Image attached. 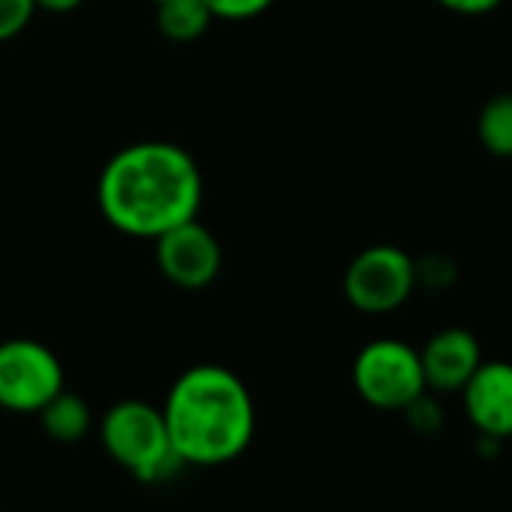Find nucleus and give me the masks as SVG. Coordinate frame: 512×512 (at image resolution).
Returning a JSON list of instances; mask_svg holds the SVG:
<instances>
[{
    "instance_id": "nucleus-1",
    "label": "nucleus",
    "mask_w": 512,
    "mask_h": 512,
    "mask_svg": "<svg viewBox=\"0 0 512 512\" xmlns=\"http://www.w3.org/2000/svg\"><path fill=\"white\" fill-rule=\"evenodd\" d=\"M97 205L109 226L133 238H157L193 220L202 205V172L175 142L121 148L100 172Z\"/></svg>"
},
{
    "instance_id": "nucleus-2",
    "label": "nucleus",
    "mask_w": 512,
    "mask_h": 512,
    "mask_svg": "<svg viewBox=\"0 0 512 512\" xmlns=\"http://www.w3.org/2000/svg\"><path fill=\"white\" fill-rule=\"evenodd\" d=\"M175 455L187 467L229 464L247 452L256 431L250 389L223 365H193L160 407Z\"/></svg>"
},
{
    "instance_id": "nucleus-3",
    "label": "nucleus",
    "mask_w": 512,
    "mask_h": 512,
    "mask_svg": "<svg viewBox=\"0 0 512 512\" xmlns=\"http://www.w3.org/2000/svg\"><path fill=\"white\" fill-rule=\"evenodd\" d=\"M100 440L112 461L148 485L169 482L187 467L169 443L163 410L148 401L127 398L112 404L100 422Z\"/></svg>"
},
{
    "instance_id": "nucleus-4",
    "label": "nucleus",
    "mask_w": 512,
    "mask_h": 512,
    "mask_svg": "<svg viewBox=\"0 0 512 512\" xmlns=\"http://www.w3.org/2000/svg\"><path fill=\"white\" fill-rule=\"evenodd\" d=\"M353 389L368 407L401 413L413 398L428 392L419 350L398 338L368 341L353 359Z\"/></svg>"
},
{
    "instance_id": "nucleus-5",
    "label": "nucleus",
    "mask_w": 512,
    "mask_h": 512,
    "mask_svg": "<svg viewBox=\"0 0 512 512\" xmlns=\"http://www.w3.org/2000/svg\"><path fill=\"white\" fill-rule=\"evenodd\" d=\"M416 290L413 256L395 244H371L344 272V299L362 314H392Z\"/></svg>"
},
{
    "instance_id": "nucleus-6",
    "label": "nucleus",
    "mask_w": 512,
    "mask_h": 512,
    "mask_svg": "<svg viewBox=\"0 0 512 512\" xmlns=\"http://www.w3.org/2000/svg\"><path fill=\"white\" fill-rule=\"evenodd\" d=\"M64 389L61 359L34 338L0 341V407L40 413Z\"/></svg>"
},
{
    "instance_id": "nucleus-7",
    "label": "nucleus",
    "mask_w": 512,
    "mask_h": 512,
    "mask_svg": "<svg viewBox=\"0 0 512 512\" xmlns=\"http://www.w3.org/2000/svg\"><path fill=\"white\" fill-rule=\"evenodd\" d=\"M154 260L169 284L181 290H205L223 269V250L217 235L193 217L154 238Z\"/></svg>"
},
{
    "instance_id": "nucleus-8",
    "label": "nucleus",
    "mask_w": 512,
    "mask_h": 512,
    "mask_svg": "<svg viewBox=\"0 0 512 512\" xmlns=\"http://www.w3.org/2000/svg\"><path fill=\"white\" fill-rule=\"evenodd\" d=\"M461 407L476 434L509 440L512 437V362L491 359L470 374L461 386Z\"/></svg>"
},
{
    "instance_id": "nucleus-9",
    "label": "nucleus",
    "mask_w": 512,
    "mask_h": 512,
    "mask_svg": "<svg viewBox=\"0 0 512 512\" xmlns=\"http://www.w3.org/2000/svg\"><path fill=\"white\" fill-rule=\"evenodd\" d=\"M419 362H422L425 386L431 392L449 395V392H461L470 374L482 365V347L473 332L461 326H449L425 341V347L419 350Z\"/></svg>"
},
{
    "instance_id": "nucleus-10",
    "label": "nucleus",
    "mask_w": 512,
    "mask_h": 512,
    "mask_svg": "<svg viewBox=\"0 0 512 512\" xmlns=\"http://www.w3.org/2000/svg\"><path fill=\"white\" fill-rule=\"evenodd\" d=\"M37 416H40L43 431L58 443H79L94 428V413L88 401L67 389H61Z\"/></svg>"
},
{
    "instance_id": "nucleus-11",
    "label": "nucleus",
    "mask_w": 512,
    "mask_h": 512,
    "mask_svg": "<svg viewBox=\"0 0 512 512\" xmlns=\"http://www.w3.org/2000/svg\"><path fill=\"white\" fill-rule=\"evenodd\" d=\"M214 16L202 0H163L157 4V28L172 43H193L211 28Z\"/></svg>"
},
{
    "instance_id": "nucleus-12",
    "label": "nucleus",
    "mask_w": 512,
    "mask_h": 512,
    "mask_svg": "<svg viewBox=\"0 0 512 512\" xmlns=\"http://www.w3.org/2000/svg\"><path fill=\"white\" fill-rule=\"evenodd\" d=\"M476 136L491 157H512V91L491 97L479 109Z\"/></svg>"
},
{
    "instance_id": "nucleus-13",
    "label": "nucleus",
    "mask_w": 512,
    "mask_h": 512,
    "mask_svg": "<svg viewBox=\"0 0 512 512\" xmlns=\"http://www.w3.org/2000/svg\"><path fill=\"white\" fill-rule=\"evenodd\" d=\"M413 269H416V287H425L434 293L449 290L458 281V266L446 253H428L422 260H413Z\"/></svg>"
},
{
    "instance_id": "nucleus-14",
    "label": "nucleus",
    "mask_w": 512,
    "mask_h": 512,
    "mask_svg": "<svg viewBox=\"0 0 512 512\" xmlns=\"http://www.w3.org/2000/svg\"><path fill=\"white\" fill-rule=\"evenodd\" d=\"M401 413L407 416V425H410L416 434H425V437L437 434V431L443 428V419H446V413H443L440 401H437V398H431L428 392H422L419 398H413Z\"/></svg>"
},
{
    "instance_id": "nucleus-15",
    "label": "nucleus",
    "mask_w": 512,
    "mask_h": 512,
    "mask_svg": "<svg viewBox=\"0 0 512 512\" xmlns=\"http://www.w3.org/2000/svg\"><path fill=\"white\" fill-rule=\"evenodd\" d=\"M37 13L34 0H0V43L19 37Z\"/></svg>"
},
{
    "instance_id": "nucleus-16",
    "label": "nucleus",
    "mask_w": 512,
    "mask_h": 512,
    "mask_svg": "<svg viewBox=\"0 0 512 512\" xmlns=\"http://www.w3.org/2000/svg\"><path fill=\"white\" fill-rule=\"evenodd\" d=\"M202 4L211 10L214 19L223 22H244V19H256L263 16L275 0H202Z\"/></svg>"
},
{
    "instance_id": "nucleus-17",
    "label": "nucleus",
    "mask_w": 512,
    "mask_h": 512,
    "mask_svg": "<svg viewBox=\"0 0 512 512\" xmlns=\"http://www.w3.org/2000/svg\"><path fill=\"white\" fill-rule=\"evenodd\" d=\"M434 4L455 16H488L503 4V0H434Z\"/></svg>"
},
{
    "instance_id": "nucleus-18",
    "label": "nucleus",
    "mask_w": 512,
    "mask_h": 512,
    "mask_svg": "<svg viewBox=\"0 0 512 512\" xmlns=\"http://www.w3.org/2000/svg\"><path fill=\"white\" fill-rule=\"evenodd\" d=\"M37 10L43 13H55V16H67V13H76L85 0H34Z\"/></svg>"
},
{
    "instance_id": "nucleus-19",
    "label": "nucleus",
    "mask_w": 512,
    "mask_h": 512,
    "mask_svg": "<svg viewBox=\"0 0 512 512\" xmlns=\"http://www.w3.org/2000/svg\"><path fill=\"white\" fill-rule=\"evenodd\" d=\"M151 4H163V0H151Z\"/></svg>"
}]
</instances>
